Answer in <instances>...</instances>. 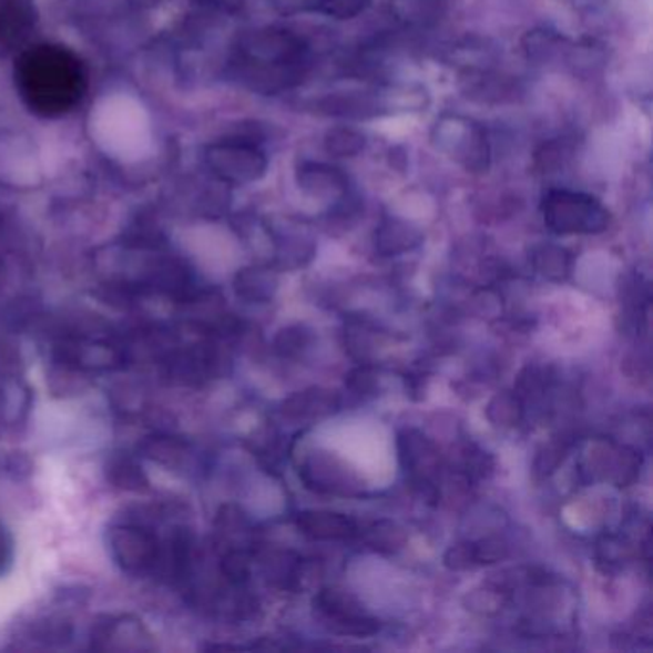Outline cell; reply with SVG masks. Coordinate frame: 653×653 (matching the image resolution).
I'll use <instances>...</instances> for the list:
<instances>
[{"label":"cell","mask_w":653,"mask_h":653,"mask_svg":"<svg viewBox=\"0 0 653 653\" xmlns=\"http://www.w3.org/2000/svg\"><path fill=\"white\" fill-rule=\"evenodd\" d=\"M421 242V232L416 226L410 225L407 221L400 218H386L381 225L376 228L374 234V246L376 252L381 253L384 257L400 255V253L415 249Z\"/></svg>","instance_id":"12"},{"label":"cell","mask_w":653,"mask_h":653,"mask_svg":"<svg viewBox=\"0 0 653 653\" xmlns=\"http://www.w3.org/2000/svg\"><path fill=\"white\" fill-rule=\"evenodd\" d=\"M521 416H523V405L518 395H494L487 407V418L500 428H512L516 424H520Z\"/></svg>","instance_id":"19"},{"label":"cell","mask_w":653,"mask_h":653,"mask_svg":"<svg viewBox=\"0 0 653 653\" xmlns=\"http://www.w3.org/2000/svg\"><path fill=\"white\" fill-rule=\"evenodd\" d=\"M8 560V542L4 541V534H2V529H0V568H2V563L7 562Z\"/></svg>","instance_id":"26"},{"label":"cell","mask_w":653,"mask_h":653,"mask_svg":"<svg viewBox=\"0 0 653 653\" xmlns=\"http://www.w3.org/2000/svg\"><path fill=\"white\" fill-rule=\"evenodd\" d=\"M471 547L476 565H492L508 555V544L500 537H484L479 541H471Z\"/></svg>","instance_id":"23"},{"label":"cell","mask_w":653,"mask_h":653,"mask_svg":"<svg viewBox=\"0 0 653 653\" xmlns=\"http://www.w3.org/2000/svg\"><path fill=\"white\" fill-rule=\"evenodd\" d=\"M445 565L452 571H466V569L478 568L473 558L471 542H458L450 547L445 554Z\"/></svg>","instance_id":"24"},{"label":"cell","mask_w":653,"mask_h":653,"mask_svg":"<svg viewBox=\"0 0 653 653\" xmlns=\"http://www.w3.org/2000/svg\"><path fill=\"white\" fill-rule=\"evenodd\" d=\"M318 112L328 113V115H339V118H368L376 115L384 104L376 96L363 92V94H341V96H330L324 99L318 104Z\"/></svg>","instance_id":"15"},{"label":"cell","mask_w":653,"mask_h":653,"mask_svg":"<svg viewBox=\"0 0 653 653\" xmlns=\"http://www.w3.org/2000/svg\"><path fill=\"white\" fill-rule=\"evenodd\" d=\"M313 344V334L305 326H289L276 337V351L282 357L297 358L309 349Z\"/></svg>","instance_id":"21"},{"label":"cell","mask_w":653,"mask_h":653,"mask_svg":"<svg viewBox=\"0 0 653 653\" xmlns=\"http://www.w3.org/2000/svg\"><path fill=\"white\" fill-rule=\"evenodd\" d=\"M449 0H394L391 8L400 23L408 28H428L441 20Z\"/></svg>","instance_id":"14"},{"label":"cell","mask_w":653,"mask_h":653,"mask_svg":"<svg viewBox=\"0 0 653 653\" xmlns=\"http://www.w3.org/2000/svg\"><path fill=\"white\" fill-rule=\"evenodd\" d=\"M365 539L366 544L373 547L374 550L384 552V554H394L405 547L407 533L394 521L381 520L366 529Z\"/></svg>","instance_id":"17"},{"label":"cell","mask_w":653,"mask_h":653,"mask_svg":"<svg viewBox=\"0 0 653 653\" xmlns=\"http://www.w3.org/2000/svg\"><path fill=\"white\" fill-rule=\"evenodd\" d=\"M276 289V278L268 271L252 268L238 278V292L253 302H267Z\"/></svg>","instance_id":"20"},{"label":"cell","mask_w":653,"mask_h":653,"mask_svg":"<svg viewBox=\"0 0 653 653\" xmlns=\"http://www.w3.org/2000/svg\"><path fill=\"white\" fill-rule=\"evenodd\" d=\"M531 263H533L534 271L548 280H563L571 271L569 252H565L563 247L552 246V244L534 247L531 253Z\"/></svg>","instance_id":"16"},{"label":"cell","mask_w":653,"mask_h":653,"mask_svg":"<svg viewBox=\"0 0 653 653\" xmlns=\"http://www.w3.org/2000/svg\"><path fill=\"white\" fill-rule=\"evenodd\" d=\"M542 217L555 234H600L610 226V213L596 197L575 190H550L542 200Z\"/></svg>","instance_id":"3"},{"label":"cell","mask_w":653,"mask_h":653,"mask_svg":"<svg viewBox=\"0 0 653 653\" xmlns=\"http://www.w3.org/2000/svg\"><path fill=\"white\" fill-rule=\"evenodd\" d=\"M16 86L23 104L41 118H62L78 108L86 92L81 58L62 44H35L16 60Z\"/></svg>","instance_id":"1"},{"label":"cell","mask_w":653,"mask_h":653,"mask_svg":"<svg viewBox=\"0 0 653 653\" xmlns=\"http://www.w3.org/2000/svg\"><path fill=\"white\" fill-rule=\"evenodd\" d=\"M366 146L365 134L358 133L351 126H336L326 134L324 147L336 157H353L360 154Z\"/></svg>","instance_id":"18"},{"label":"cell","mask_w":653,"mask_h":653,"mask_svg":"<svg viewBox=\"0 0 653 653\" xmlns=\"http://www.w3.org/2000/svg\"><path fill=\"white\" fill-rule=\"evenodd\" d=\"M303 483L316 492L324 494H355L360 491V481L339 458L334 457L330 452L316 450L299 470Z\"/></svg>","instance_id":"8"},{"label":"cell","mask_w":653,"mask_h":653,"mask_svg":"<svg viewBox=\"0 0 653 653\" xmlns=\"http://www.w3.org/2000/svg\"><path fill=\"white\" fill-rule=\"evenodd\" d=\"M295 526L315 541H347L358 533L357 523L349 516L323 510L297 513Z\"/></svg>","instance_id":"10"},{"label":"cell","mask_w":653,"mask_h":653,"mask_svg":"<svg viewBox=\"0 0 653 653\" xmlns=\"http://www.w3.org/2000/svg\"><path fill=\"white\" fill-rule=\"evenodd\" d=\"M315 610L324 625L341 636L363 639L379 631L378 619L368 615L357 598L345 590H320L315 598Z\"/></svg>","instance_id":"5"},{"label":"cell","mask_w":653,"mask_h":653,"mask_svg":"<svg viewBox=\"0 0 653 653\" xmlns=\"http://www.w3.org/2000/svg\"><path fill=\"white\" fill-rule=\"evenodd\" d=\"M370 4H373V0H316L313 10L318 14L336 18V20H349V18L363 14Z\"/></svg>","instance_id":"22"},{"label":"cell","mask_w":653,"mask_h":653,"mask_svg":"<svg viewBox=\"0 0 653 653\" xmlns=\"http://www.w3.org/2000/svg\"><path fill=\"white\" fill-rule=\"evenodd\" d=\"M376 386H378V374L373 366H358L347 376V387L355 394H373Z\"/></svg>","instance_id":"25"},{"label":"cell","mask_w":653,"mask_h":653,"mask_svg":"<svg viewBox=\"0 0 653 653\" xmlns=\"http://www.w3.org/2000/svg\"><path fill=\"white\" fill-rule=\"evenodd\" d=\"M397 442L400 463L407 471L410 483L420 487L428 499H433L437 473L441 470V457L436 445L418 429H402Z\"/></svg>","instance_id":"6"},{"label":"cell","mask_w":653,"mask_h":653,"mask_svg":"<svg viewBox=\"0 0 653 653\" xmlns=\"http://www.w3.org/2000/svg\"><path fill=\"white\" fill-rule=\"evenodd\" d=\"M339 400L336 395L320 387H313V389H305L289 397L284 402V415L292 418V420H313V418H323L336 410Z\"/></svg>","instance_id":"13"},{"label":"cell","mask_w":653,"mask_h":653,"mask_svg":"<svg viewBox=\"0 0 653 653\" xmlns=\"http://www.w3.org/2000/svg\"><path fill=\"white\" fill-rule=\"evenodd\" d=\"M297 184L299 188L313 197L347 196V176L328 163L303 162L297 167Z\"/></svg>","instance_id":"11"},{"label":"cell","mask_w":653,"mask_h":653,"mask_svg":"<svg viewBox=\"0 0 653 653\" xmlns=\"http://www.w3.org/2000/svg\"><path fill=\"white\" fill-rule=\"evenodd\" d=\"M35 23L33 0H0V57L23 49Z\"/></svg>","instance_id":"9"},{"label":"cell","mask_w":653,"mask_h":653,"mask_svg":"<svg viewBox=\"0 0 653 653\" xmlns=\"http://www.w3.org/2000/svg\"><path fill=\"white\" fill-rule=\"evenodd\" d=\"M211 167L231 183H252L265 175L267 157L249 142H223L211 147Z\"/></svg>","instance_id":"7"},{"label":"cell","mask_w":653,"mask_h":653,"mask_svg":"<svg viewBox=\"0 0 653 653\" xmlns=\"http://www.w3.org/2000/svg\"><path fill=\"white\" fill-rule=\"evenodd\" d=\"M244 54L257 81L271 91L294 86L309 70V44L286 29H265L249 37Z\"/></svg>","instance_id":"2"},{"label":"cell","mask_w":653,"mask_h":653,"mask_svg":"<svg viewBox=\"0 0 653 653\" xmlns=\"http://www.w3.org/2000/svg\"><path fill=\"white\" fill-rule=\"evenodd\" d=\"M433 142L468 171H484L489 167V139L483 126L473 120L462 115H442L433 129Z\"/></svg>","instance_id":"4"}]
</instances>
